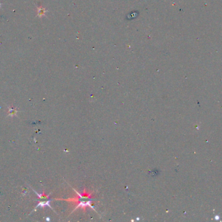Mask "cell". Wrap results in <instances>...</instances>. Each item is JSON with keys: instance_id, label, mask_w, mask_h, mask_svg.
I'll return each mask as SVG.
<instances>
[{"instance_id": "2", "label": "cell", "mask_w": 222, "mask_h": 222, "mask_svg": "<svg viewBox=\"0 0 222 222\" xmlns=\"http://www.w3.org/2000/svg\"><path fill=\"white\" fill-rule=\"evenodd\" d=\"M46 11H45V9H41L39 10V11H38V15L39 16H42V15H44L45 12H46Z\"/></svg>"}, {"instance_id": "1", "label": "cell", "mask_w": 222, "mask_h": 222, "mask_svg": "<svg viewBox=\"0 0 222 222\" xmlns=\"http://www.w3.org/2000/svg\"><path fill=\"white\" fill-rule=\"evenodd\" d=\"M75 192L77 193V194H78V195L79 196V205L78 207H83V208H85L86 207H91L92 208L94 209V207H92V206L91 205V201H92V199L91 197H90L89 195H81L79 194V193H78V192H77L76 190H75ZM77 207V208H78Z\"/></svg>"}]
</instances>
